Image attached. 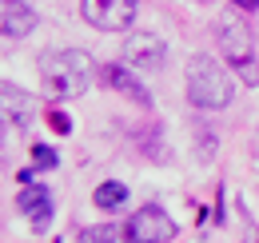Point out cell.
Listing matches in <instances>:
<instances>
[{
	"label": "cell",
	"mask_w": 259,
	"mask_h": 243,
	"mask_svg": "<svg viewBox=\"0 0 259 243\" xmlns=\"http://www.w3.org/2000/svg\"><path fill=\"white\" fill-rule=\"evenodd\" d=\"M163 56H167V44L152 32H132L124 40V64L136 72H160Z\"/></svg>",
	"instance_id": "8992f818"
},
{
	"label": "cell",
	"mask_w": 259,
	"mask_h": 243,
	"mask_svg": "<svg viewBox=\"0 0 259 243\" xmlns=\"http://www.w3.org/2000/svg\"><path fill=\"white\" fill-rule=\"evenodd\" d=\"M124 235H128V243H167L171 235H176V223H171V215L163 212V208L144 204L140 212L128 215Z\"/></svg>",
	"instance_id": "5b68a950"
},
{
	"label": "cell",
	"mask_w": 259,
	"mask_h": 243,
	"mask_svg": "<svg viewBox=\"0 0 259 243\" xmlns=\"http://www.w3.org/2000/svg\"><path fill=\"white\" fill-rule=\"evenodd\" d=\"M124 199H128V187L120 180H108L96 187V195H92V204L104 208V212H116V208H124Z\"/></svg>",
	"instance_id": "8fae6325"
},
{
	"label": "cell",
	"mask_w": 259,
	"mask_h": 243,
	"mask_svg": "<svg viewBox=\"0 0 259 243\" xmlns=\"http://www.w3.org/2000/svg\"><path fill=\"white\" fill-rule=\"evenodd\" d=\"M80 243H128V235H124V223L120 227L116 223H100V227H84Z\"/></svg>",
	"instance_id": "7c38bea8"
},
{
	"label": "cell",
	"mask_w": 259,
	"mask_h": 243,
	"mask_svg": "<svg viewBox=\"0 0 259 243\" xmlns=\"http://www.w3.org/2000/svg\"><path fill=\"white\" fill-rule=\"evenodd\" d=\"M16 212L24 215L36 231H44L52 223V195H48V187L24 183V191H16Z\"/></svg>",
	"instance_id": "ba28073f"
},
{
	"label": "cell",
	"mask_w": 259,
	"mask_h": 243,
	"mask_svg": "<svg viewBox=\"0 0 259 243\" xmlns=\"http://www.w3.org/2000/svg\"><path fill=\"white\" fill-rule=\"evenodd\" d=\"M231 76H227L220 60H211L207 52H199L188 60V100H192L195 108H203V112H220L231 104Z\"/></svg>",
	"instance_id": "7a4b0ae2"
},
{
	"label": "cell",
	"mask_w": 259,
	"mask_h": 243,
	"mask_svg": "<svg viewBox=\"0 0 259 243\" xmlns=\"http://www.w3.org/2000/svg\"><path fill=\"white\" fill-rule=\"evenodd\" d=\"M100 80H104L112 92H120V96L136 100L140 108H152V92L144 88V80L136 76V68H128V64H108V68L100 72Z\"/></svg>",
	"instance_id": "52a82bcc"
},
{
	"label": "cell",
	"mask_w": 259,
	"mask_h": 243,
	"mask_svg": "<svg viewBox=\"0 0 259 243\" xmlns=\"http://www.w3.org/2000/svg\"><path fill=\"white\" fill-rule=\"evenodd\" d=\"M215 36H220V52L224 60L231 64V72L243 80V84H259V56H255V44H251V28L243 24L239 12H224L220 24H215Z\"/></svg>",
	"instance_id": "3957f363"
},
{
	"label": "cell",
	"mask_w": 259,
	"mask_h": 243,
	"mask_svg": "<svg viewBox=\"0 0 259 243\" xmlns=\"http://www.w3.org/2000/svg\"><path fill=\"white\" fill-rule=\"evenodd\" d=\"M32 164L40 168V172H44V168H56V152H52L48 144H36L32 148Z\"/></svg>",
	"instance_id": "4fadbf2b"
},
{
	"label": "cell",
	"mask_w": 259,
	"mask_h": 243,
	"mask_svg": "<svg viewBox=\"0 0 259 243\" xmlns=\"http://www.w3.org/2000/svg\"><path fill=\"white\" fill-rule=\"evenodd\" d=\"M48 120H52L56 132H68V116H64V112H48Z\"/></svg>",
	"instance_id": "5bb4252c"
},
{
	"label": "cell",
	"mask_w": 259,
	"mask_h": 243,
	"mask_svg": "<svg viewBox=\"0 0 259 243\" xmlns=\"http://www.w3.org/2000/svg\"><path fill=\"white\" fill-rule=\"evenodd\" d=\"M235 8H259V0H231Z\"/></svg>",
	"instance_id": "2e32d148"
},
{
	"label": "cell",
	"mask_w": 259,
	"mask_h": 243,
	"mask_svg": "<svg viewBox=\"0 0 259 243\" xmlns=\"http://www.w3.org/2000/svg\"><path fill=\"white\" fill-rule=\"evenodd\" d=\"M243 243H259V227H255V223H247V231H243Z\"/></svg>",
	"instance_id": "9a60e30c"
},
{
	"label": "cell",
	"mask_w": 259,
	"mask_h": 243,
	"mask_svg": "<svg viewBox=\"0 0 259 243\" xmlns=\"http://www.w3.org/2000/svg\"><path fill=\"white\" fill-rule=\"evenodd\" d=\"M0 96H4V116H8V124H16V128H28V124H32L36 104H32V96H28V92L4 84V88H0Z\"/></svg>",
	"instance_id": "30bf717a"
},
{
	"label": "cell",
	"mask_w": 259,
	"mask_h": 243,
	"mask_svg": "<svg viewBox=\"0 0 259 243\" xmlns=\"http://www.w3.org/2000/svg\"><path fill=\"white\" fill-rule=\"evenodd\" d=\"M32 28H36V12L24 4V0H4V4H0V32H4L8 44L24 40Z\"/></svg>",
	"instance_id": "9c48e42d"
},
{
	"label": "cell",
	"mask_w": 259,
	"mask_h": 243,
	"mask_svg": "<svg viewBox=\"0 0 259 243\" xmlns=\"http://www.w3.org/2000/svg\"><path fill=\"white\" fill-rule=\"evenodd\" d=\"M136 12H140V0H84L80 4V16L100 32H124L136 24Z\"/></svg>",
	"instance_id": "277c9868"
},
{
	"label": "cell",
	"mask_w": 259,
	"mask_h": 243,
	"mask_svg": "<svg viewBox=\"0 0 259 243\" xmlns=\"http://www.w3.org/2000/svg\"><path fill=\"white\" fill-rule=\"evenodd\" d=\"M96 76V64L88 52L80 48H56V52H44L40 56V84L52 100H72L92 84Z\"/></svg>",
	"instance_id": "6da1fadb"
}]
</instances>
